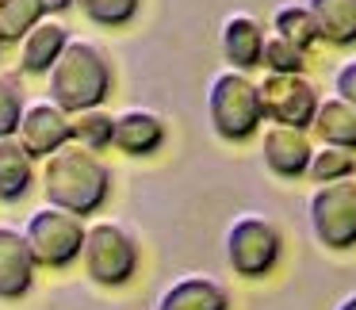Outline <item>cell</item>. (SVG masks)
I'll list each match as a JSON object with an SVG mask.
<instances>
[{
	"mask_svg": "<svg viewBox=\"0 0 356 310\" xmlns=\"http://www.w3.org/2000/svg\"><path fill=\"white\" fill-rule=\"evenodd\" d=\"M35 256L27 245L24 230L16 226H0V299L16 302L35 287Z\"/></svg>",
	"mask_w": 356,
	"mask_h": 310,
	"instance_id": "30bf717a",
	"label": "cell"
},
{
	"mask_svg": "<svg viewBox=\"0 0 356 310\" xmlns=\"http://www.w3.org/2000/svg\"><path fill=\"white\" fill-rule=\"evenodd\" d=\"M310 131L325 142V146H341V149H356V108L345 104L341 96L322 100L314 111Z\"/></svg>",
	"mask_w": 356,
	"mask_h": 310,
	"instance_id": "ac0fdd59",
	"label": "cell"
},
{
	"mask_svg": "<svg viewBox=\"0 0 356 310\" xmlns=\"http://www.w3.org/2000/svg\"><path fill=\"white\" fill-rule=\"evenodd\" d=\"M73 8H81V16L96 27H127L138 16L142 0H73Z\"/></svg>",
	"mask_w": 356,
	"mask_h": 310,
	"instance_id": "7402d4cb",
	"label": "cell"
},
{
	"mask_svg": "<svg viewBox=\"0 0 356 310\" xmlns=\"http://www.w3.org/2000/svg\"><path fill=\"white\" fill-rule=\"evenodd\" d=\"M42 192L50 207L73 211V215H96L111 199V169L100 154L65 142L62 149L47 157L42 165Z\"/></svg>",
	"mask_w": 356,
	"mask_h": 310,
	"instance_id": "6da1fadb",
	"label": "cell"
},
{
	"mask_svg": "<svg viewBox=\"0 0 356 310\" xmlns=\"http://www.w3.org/2000/svg\"><path fill=\"white\" fill-rule=\"evenodd\" d=\"M257 88H261L264 119L280 127H299V131L314 123V111L322 100H318V88L302 73H268Z\"/></svg>",
	"mask_w": 356,
	"mask_h": 310,
	"instance_id": "ba28073f",
	"label": "cell"
},
{
	"mask_svg": "<svg viewBox=\"0 0 356 310\" xmlns=\"http://www.w3.org/2000/svg\"><path fill=\"white\" fill-rule=\"evenodd\" d=\"M73 142L92 154H104V149L115 142V115H108L104 108H88L73 115Z\"/></svg>",
	"mask_w": 356,
	"mask_h": 310,
	"instance_id": "ffe728a7",
	"label": "cell"
},
{
	"mask_svg": "<svg viewBox=\"0 0 356 310\" xmlns=\"http://www.w3.org/2000/svg\"><path fill=\"white\" fill-rule=\"evenodd\" d=\"M310 154H314V146H310L307 131H299V127H268L261 138V157L264 165H268L272 177H284V180H295L307 172L310 165Z\"/></svg>",
	"mask_w": 356,
	"mask_h": 310,
	"instance_id": "8fae6325",
	"label": "cell"
},
{
	"mask_svg": "<svg viewBox=\"0 0 356 310\" xmlns=\"http://www.w3.org/2000/svg\"><path fill=\"white\" fill-rule=\"evenodd\" d=\"M127 157H149L165 146V119L146 108H127L115 115V142Z\"/></svg>",
	"mask_w": 356,
	"mask_h": 310,
	"instance_id": "4fadbf2b",
	"label": "cell"
},
{
	"mask_svg": "<svg viewBox=\"0 0 356 310\" xmlns=\"http://www.w3.org/2000/svg\"><path fill=\"white\" fill-rule=\"evenodd\" d=\"M70 39L73 35H70V27H65L62 19L42 16L39 24L19 39V73H27V77H42V73H50V65L58 62V54L65 50Z\"/></svg>",
	"mask_w": 356,
	"mask_h": 310,
	"instance_id": "7c38bea8",
	"label": "cell"
},
{
	"mask_svg": "<svg viewBox=\"0 0 356 310\" xmlns=\"http://www.w3.org/2000/svg\"><path fill=\"white\" fill-rule=\"evenodd\" d=\"M222 58L230 62V70H257L261 65V54H264V27L257 16H245V12H234L230 19L222 24Z\"/></svg>",
	"mask_w": 356,
	"mask_h": 310,
	"instance_id": "5bb4252c",
	"label": "cell"
},
{
	"mask_svg": "<svg viewBox=\"0 0 356 310\" xmlns=\"http://www.w3.org/2000/svg\"><path fill=\"white\" fill-rule=\"evenodd\" d=\"M19 115H24V96H19V85L0 73V138H12V134H16Z\"/></svg>",
	"mask_w": 356,
	"mask_h": 310,
	"instance_id": "d4e9b609",
	"label": "cell"
},
{
	"mask_svg": "<svg viewBox=\"0 0 356 310\" xmlns=\"http://www.w3.org/2000/svg\"><path fill=\"white\" fill-rule=\"evenodd\" d=\"M337 310H356V295H348V299L345 302H341V307Z\"/></svg>",
	"mask_w": 356,
	"mask_h": 310,
	"instance_id": "83f0119b",
	"label": "cell"
},
{
	"mask_svg": "<svg viewBox=\"0 0 356 310\" xmlns=\"http://www.w3.org/2000/svg\"><path fill=\"white\" fill-rule=\"evenodd\" d=\"M81 264L96 287H127L138 272V241L119 222H92L85 226Z\"/></svg>",
	"mask_w": 356,
	"mask_h": 310,
	"instance_id": "277c9868",
	"label": "cell"
},
{
	"mask_svg": "<svg viewBox=\"0 0 356 310\" xmlns=\"http://www.w3.org/2000/svg\"><path fill=\"white\" fill-rule=\"evenodd\" d=\"M211 127L222 142H245L261 131L264 108H261V88L245 77L241 70H226L211 81L207 92Z\"/></svg>",
	"mask_w": 356,
	"mask_h": 310,
	"instance_id": "3957f363",
	"label": "cell"
},
{
	"mask_svg": "<svg viewBox=\"0 0 356 310\" xmlns=\"http://www.w3.org/2000/svg\"><path fill=\"white\" fill-rule=\"evenodd\" d=\"M35 184V161L19 138H0V203H19Z\"/></svg>",
	"mask_w": 356,
	"mask_h": 310,
	"instance_id": "e0dca14e",
	"label": "cell"
},
{
	"mask_svg": "<svg viewBox=\"0 0 356 310\" xmlns=\"http://www.w3.org/2000/svg\"><path fill=\"white\" fill-rule=\"evenodd\" d=\"M318 39L330 47H356V0H307Z\"/></svg>",
	"mask_w": 356,
	"mask_h": 310,
	"instance_id": "2e32d148",
	"label": "cell"
},
{
	"mask_svg": "<svg viewBox=\"0 0 356 310\" xmlns=\"http://www.w3.org/2000/svg\"><path fill=\"white\" fill-rule=\"evenodd\" d=\"M19 146L27 149L31 161H47L54 149H62L65 142H73V115L62 111L58 104L42 100V104H27L16 127Z\"/></svg>",
	"mask_w": 356,
	"mask_h": 310,
	"instance_id": "9c48e42d",
	"label": "cell"
},
{
	"mask_svg": "<svg viewBox=\"0 0 356 310\" xmlns=\"http://www.w3.org/2000/svg\"><path fill=\"white\" fill-rule=\"evenodd\" d=\"M272 31H276L284 42L299 47V50H310L318 42V24H314V16H310L307 4H284V8H276Z\"/></svg>",
	"mask_w": 356,
	"mask_h": 310,
	"instance_id": "d6986e66",
	"label": "cell"
},
{
	"mask_svg": "<svg viewBox=\"0 0 356 310\" xmlns=\"http://www.w3.org/2000/svg\"><path fill=\"white\" fill-rule=\"evenodd\" d=\"M47 16L42 0H0V42H19Z\"/></svg>",
	"mask_w": 356,
	"mask_h": 310,
	"instance_id": "44dd1931",
	"label": "cell"
},
{
	"mask_svg": "<svg viewBox=\"0 0 356 310\" xmlns=\"http://www.w3.org/2000/svg\"><path fill=\"white\" fill-rule=\"evenodd\" d=\"M27 245H31V256L39 268H70V264L81 261V245H85V218L73 215V211L62 207H39L31 211L24 230Z\"/></svg>",
	"mask_w": 356,
	"mask_h": 310,
	"instance_id": "5b68a950",
	"label": "cell"
},
{
	"mask_svg": "<svg viewBox=\"0 0 356 310\" xmlns=\"http://www.w3.org/2000/svg\"><path fill=\"white\" fill-rule=\"evenodd\" d=\"M310 230L325 249L356 245V180H330L310 195Z\"/></svg>",
	"mask_w": 356,
	"mask_h": 310,
	"instance_id": "52a82bcc",
	"label": "cell"
},
{
	"mask_svg": "<svg viewBox=\"0 0 356 310\" xmlns=\"http://www.w3.org/2000/svg\"><path fill=\"white\" fill-rule=\"evenodd\" d=\"M47 81H50L47 85L50 104L77 115V111L88 108H104V100L111 96V85H115V73H111L108 54L96 42L70 39L65 50L58 54V62L50 65Z\"/></svg>",
	"mask_w": 356,
	"mask_h": 310,
	"instance_id": "7a4b0ae2",
	"label": "cell"
},
{
	"mask_svg": "<svg viewBox=\"0 0 356 310\" xmlns=\"http://www.w3.org/2000/svg\"><path fill=\"white\" fill-rule=\"evenodd\" d=\"M0 50H4V42H0Z\"/></svg>",
	"mask_w": 356,
	"mask_h": 310,
	"instance_id": "f1b7e54d",
	"label": "cell"
},
{
	"mask_svg": "<svg viewBox=\"0 0 356 310\" xmlns=\"http://www.w3.org/2000/svg\"><path fill=\"white\" fill-rule=\"evenodd\" d=\"M157 310H230V295L211 276H184L157 299Z\"/></svg>",
	"mask_w": 356,
	"mask_h": 310,
	"instance_id": "9a60e30c",
	"label": "cell"
},
{
	"mask_svg": "<svg viewBox=\"0 0 356 310\" xmlns=\"http://www.w3.org/2000/svg\"><path fill=\"white\" fill-rule=\"evenodd\" d=\"M356 172V157L353 149H341V146H322L310 154L307 165V177H314L318 184H330V180H348Z\"/></svg>",
	"mask_w": 356,
	"mask_h": 310,
	"instance_id": "603a6c76",
	"label": "cell"
},
{
	"mask_svg": "<svg viewBox=\"0 0 356 310\" xmlns=\"http://www.w3.org/2000/svg\"><path fill=\"white\" fill-rule=\"evenodd\" d=\"M42 4H47V16H62L73 8V0H42Z\"/></svg>",
	"mask_w": 356,
	"mask_h": 310,
	"instance_id": "4316f807",
	"label": "cell"
},
{
	"mask_svg": "<svg viewBox=\"0 0 356 310\" xmlns=\"http://www.w3.org/2000/svg\"><path fill=\"white\" fill-rule=\"evenodd\" d=\"M333 88H337L341 100L356 108V58H353V62H345L337 73H333Z\"/></svg>",
	"mask_w": 356,
	"mask_h": 310,
	"instance_id": "484cf974",
	"label": "cell"
},
{
	"mask_svg": "<svg viewBox=\"0 0 356 310\" xmlns=\"http://www.w3.org/2000/svg\"><path fill=\"white\" fill-rule=\"evenodd\" d=\"M261 65L268 73H302L307 70V50H299L291 42H284L280 35H272V39H264Z\"/></svg>",
	"mask_w": 356,
	"mask_h": 310,
	"instance_id": "cb8c5ba5",
	"label": "cell"
},
{
	"mask_svg": "<svg viewBox=\"0 0 356 310\" xmlns=\"http://www.w3.org/2000/svg\"><path fill=\"white\" fill-rule=\"evenodd\" d=\"M280 253H284V238L261 215H241L226 230V264L245 279L268 276L280 264Z\"/></svg>",
	"mask_w": 356,
	"mask_h": 310,
	"instance_id": "8992f818",
	"label": "cell"
}]
</instances>
